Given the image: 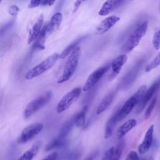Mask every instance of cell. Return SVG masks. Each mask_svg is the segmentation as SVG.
<instances>
[{"instance_id":"obj_27","label":"cell","mask_w":160,"mask_h":160,"mask_svg":"<svg viewBox=\"0 0 160 160\" xmlns=\"http://www.w3.org/2000/svg\"><path fill=\"white\" fill-rule=\"evenodd\" d=\"M152 42L156 50H159L160 49V29L154 33Z\"/></svg>"},{"instance_id":"obj_14","label":"cell","mask_w":160,"mask_h":160,"mask_svg":"<svg viewBox=\"0 0 160 160\" xmlns=\"http://www.w3.org/2000/svg\"><path fill=\"white\" fill-rule=\"evenodd\" d=\"M122 1L119 0H109L106 1L100 8L98 14L101 16H106L117 8L121 3Z\"/></svg>"},{"instance_id":"obj_21","label":"cell","mask_w":160,"mask_h":160,"mask_svg":"<svg viewBox=\"0 0 160 160\" xmlns=\"http://www.w3.org/2000/svg\"><path fill=\"white\" fill-rule=\"evenodd\" d=\"M66 144V141L64 140V138H56L54 139H52L51 141H50L45 147V151L48 152L52 149H56V148H61L63 147Z\"/></svg>"},{"instance_id":"obj_36","label":"cell","mask_w":160,"mask_h":160,"mask_svg":"<svg viewBox=\"0 0 160 160\" xmlns=\"http://www.w3.org/2000/svg\"><path fill=\"white\" fill-rule=\"evenodd\" d=\"M142 160H153V159L150 157L148 158H143V159H142Z\"/></svg>"},{"instance_id":"obj_26","label":"cell","mask_w":160,"mask_h":160,"mask_svg":"<svg viewBox=\"0 0 160 160\" xmlns=\"http://www.w3.org/2000/svg\"><path fill=\"white\" fill-rule=\"evenodd\" d=\"M156 101H157V98L155 97L152 100H151V102H150L149 105L148 106V108L146 109V112H145V114H144V118L145 119H148L150 118L151 115V113L155 107V105H156Z\"/></svg>"},{"instance_id":"obj_19","label":"cell","mask_w":160,"mask_h":160,"mask_svg":"<svg viewBox=\"0 0 160 160\" xmlns=\"http://www.w3.org/2000/svg\"><path fill=\"white\" fill-rule=\"evenodd\" d=\"M114 93H110L108 95L106 96L101 101L100 104H99L97 110H96V114H101V113H102L103 112H104L108 108V107L110 106V104H111L113 98H114Z\"/></svg>"},{"instance_id":"obj_6","label":"cell","mask_w":160,"mask_h":160,"mask_svg":"<svg viewBox=\"0 0 160 160\" xmlns=\"http://www.w3.org/2000/svg\"><path fill=\"white\" fill-rule=\"evenodd\" d=\"M44 126L41 122H34L26 126L18 138L19 144H24L33 139L43 129Z\"/></svg>"},{"instance_id":"obj_7","label":"cell","mask_w":160,"mask_h":160,"mask_svg":"<svg viewBox=\"0 0 160 160\" xmlns=\"http://www.w3.org/2000/svg\"><path fill=\"white\" fill-rule=\"evenodd\" d=\"M81 92V88L76 87L66 93L58 103L56 108V112L58 114H61L66 111L71 106V104L79 98Z\"/></svg>"},{"instance_id":"obj_30","label":"cell","mask_w":160,"mask_h":160,"mask_svg":"<svg viewBox=\"0 0 160 160\" xmlns=\"http://www.w3.org/2000/svg\"><path fill=\"white\" fill-rule=\"evenodd\" d=\"M126 160H139L138 154L134 151H131L127 155Z\"/></svg>"},{"instance_id":"obj_38","label":"cell","mask_w":160,"mask_h":160,"mask_svg":"<svg viewBox=\"0 0 160 160\" xmlns=\"http://www.w3.org/2000/svg\"><path fill=\"white\" fill-rule=\"evenodd\" d=\"M1 1H0V4H1Z\"/></svg>"},{"instance_id":"obj_9","label":"cell","mask_w":160,"mask_h":160,"mask_svg":"<svg viewBox=\"0 0 160 160\" xmlns=\"http://www.w3.org/2000/svg\"><path fill=\"white\" fill-rule=\"evenodd\" d=\"M159 87H160V78L158 79H157L155 82H154V83L151 84L148 90H146L142 99L138 104V108L136 109V113L139 114L142 111V109L146 106V104L152 98V96L156 92V91L159 89Z\"/></svg>"},{"instance_id":"obj_20","label":"cell","mask_w":160,"mask_h":160,"mask_svg":"<svg viewBox=\"0 0 160 160\" xmlns=\"http://www.w3.org/2000/svg\"><path fill=\"white\" fill-rule=\"evenodd\" d=\"M88 107L86 105H84L82 109L77 113L75 116H74V124L78 127V128H82L84 126L85 124V118H86V114L88 111Z\"/></svg>"},{"instance_id":"obj_18","label":"cell","mask_w":160,"mask_h":160,"mask_svg":"<svg viewBox=\"0 0 160 160\" xmlns=\"http://www.w3.org/2000/svg\"><path fill=\"white\" fill-rule=\"evenodd\" d=\"M118 122V112H116L113 116H112L109 119V120L106 122V127H105V132H104L105 139H108L111 136L113 130L114 129V127Z\"/></svg>"},{"instance_id":"obj_29","label":"cell","mask_w":160,"mask_h":160,"mask_svg":"<svg viewBox=\"0 0 160 160\" xmlns=\"http://www.w3.org/2000/svg\"><path fill=\"white\" fill-rule=\"evenodd\" d=\"M114 151V147H111L104 154L102 160H110Z\"/></svg>"},{"instance_id":"obj_5","label":"cell","mask_w":160,"mask_h":160,"mask_svg":"<svg viewBox=\"0 0 160 160\" xmlns=\"http://www.w3.org/2000/svg\"><path fill=\"white\" fill-rule=\"evenodd\" d=\"M52 97L51 91H48L44 94L36 98L28 104L23 112V116L24 119H28L32 116L34 113L41 109L44 105H46Z\"/></svg>"},{"instance_id":"obj_16","label":"cell","mask_w":160,"mask_h":160,"mask_svg":"<svg viewBox=\"0 0 160 160\" xmlns=\"http://www.w3.org/2000/svg\"><path fill=\"white\" fill-rule=\"evenodd\" d=\"M41 143L39 141H36L31 148L25 151L18 160H32L33 158L37 155L41 148Z\"/></svg>"},{"instance_id":"obj_12","label":"cell","mask_w":160,"mask_h":160,"mask_svg":"<svg viewBox=\"0 0 160 160\" xmlns=\"http://www.w3.org/2000/svg\"><path fill=\"white\" fill-rule=\"evenodd\" d=\"M119 20L120 18L117 16H111L105 18L96 28V33L98 34H102L106 33Z\"/></svg>"},{"instance_id":"obj_10","label":"cell","mask_w":160,"mask_h":160,"mask_svg":"<svg viewBox=\"0 0 160 160\" xmlns=\"http://www.w3.org/2000/svg\"><path fill=\"white\" fill-rule=\"evenodd\" d=\"M62 19V14L60 12H56L51 17L49 22L44 26L46 35L48 36L57 31L60 28Z\"/></svg>"},{"instance_id":"obj_8","label":"cell","mask_w":160,"mask_h":160,"mask_svg":"<svg viewBox=\"0 0 160 160\" xmlns=\"http://www.w3.org/2000/svg\"><path fill=\"white\" fill-rule=\"evenodd\" d=\"M109 68V65H105L96 69L92 72H91L84 83V85L82 88L83 91H88L90 90L92 87H94L98 83L99 79L107 72Z\"/></svg>"},{"instance_id":"obj_24","label":"cell","mask_w":160,"mask_h":160,"mask_svg":"<svg viewBox=\"0 0 160 160\" xmlns=\"http://www.w3.org/2000/svg\"><path fill=\"white\" fill-rule=\"evenodd\" d=\"M124 147V141H122L116 146V148H114L113 154L112 155L110 160H120Z\"/></svg>"},{"instance_id":"obj_17","label":"cell","mask_w":160,"mask_h":160,"mask_svg":"<svg viewBox=\"0 0 160 160\" xmlns=\"http://www.w3.org/2000/svg\"><path fill=\"white\" fill-rule=\"evenodd\" d=\"M137 124V121L134 119H130L121 125L117 132V138L120 139L123 138L128 132L132 130Z\"/></svg>"},{"instance_id":"obj_23","label":"cell","mask_w":160,"mask_h":160,"mask_svg":"<svg viewBox=\"0 0 160 160\" xmlns=\"http://www.w3.org/2000/svg\"><path fill=\"white\" fill-rule=\"evenodd\" d=\"M83 39V38H79L72 42H71L70 44H69L62 52L61 54H59V58L61 59H64L66 57L69 56L70 53L77 47L78 46V44L81 41V40Z\"/></svg>"},{"instance_id":"obj_22","label":"cell","mask_w":160,"mask_h":160,"mask_svg":"<svg viewBox=\"0 0 160 160\" xmlns=\"http://www.w3.org/2000/svg\"><path fill=\"white\" fill-rule=\"evenodd\" d=\"M74 124V118L73 116L71 119H70L68 121H67L65 124H64V125L61 127L58 137L61 138H64L71 132V131L73 128Z\"/></svg>"},{"instance_id":"obj_31","label":"cell","mask_w":160,"mask_h":160,"mask_svg":"<svg viewBox=\"0 0 160 160\" xmlns=\"http://www.w3.org/2000/svg\"><path fill=\"white\" fill-rule=\"evenodd\" d=\"M41 0H32L28 4V8H34L40 6Z\"/></svg>"},{"instance_id":"obj_2","label":"cell","mask_w":160,"mask_h":160,"mask_svg":"<svg viewBox=\"0 0 160 160\" xmlns=\"http://www.w3.org/2000/svg\"><path fill=\"white\" fill-rule=\"evenodd\" d=\"M59 58V54L54 53L44 59L40 63L29 70L25 74L24 78L26 80L32 79L36 78L49 69H51L56 64Z\"/></svg>"},{"instance_id":"obj_28","label":"cell","mask_w":160,"mask_h":160,"mask_svg":"<svg viewBox=\"0 0 160 160\" xmlns=\"http://www.w3.org/2000/svg\"><path fill=\"white\" fill-rule=\"evenodd\" d=\"M19 11H20V9H19V7L17 6L16 5H12L10 7H9V8H8L9 14L12 17H16L18 15Z\"/></svg>"},{"instance_id":"obj_37","label":"cell","mask_w":160,"mask_h":160,"mask_svg":"<svg viewBox=\"0 0 160 160\" xmlns=\"http://www.w3.org/2000/svg\"><path fill=\"white\" fill-rule=\"evenodd\" d=\"M86 160H93V158H92V157H89V158H87Z\"/></svg>"},{"instance_id":"obj_4","label":"cell","mask_w":160,"mask_h":160,"mask_svg":"<svg viewBox=\"0 0 160 160\" xmlns=\"http://www.w3.org/2000/svg\"><path fill=\"white\" fill-rule=\"evenodd\" d=\"M148 22L144 21L140 23L131 34L127 41L126 42L123 49L125 52H130L133 50L139 44L141 38L145 35Z\"/></svg>"},{"instance_id":"obj_32","label":"cell","mask_w":160,"mask_h":160,"mask_svg":"<svg viewBox=\"0 0 160 160\" xmlns=\"http://www.w3.org/2000/svg\"><path fill=\"white\" fill-rule=\"evenodd\" d=\"M58 158V154L56 152H52L47 156H46L44 158H43L42 160H57Z\"/></svg>"},{"instance_id":"obj_15","label":"cell","mask_w":160,"mask_h":160,"mask_svg":"<svg viewBox=\"0 0 160 160\" xmlns=\"http://www.w3.org/2000/svg\"><path fill=\"white\" fill-rule=\"evenodd\" d=\"M128 59V56L126 54H120L115 58L111 63V69L113 75L115 77L121 71L122 67L125 64Z\"/></svg>"},{"instance_id":"obj_13","label":"cell","mask_w":160,"mask_h":160,"mask_svg":"<svg viewBox=\"0 0 160 160\" xmlns=\"http://www.w3.org/2000/svg\"><path fill=\"white\" fill-rule=\"evenodd\" d=\"M153 133H154V125L152 124L148 129L143 141L138 147V151L141 154L146 153L151 148L152 139H153Z\"/></svg>"},{"instance_id":"obj_33","label":"cell","mask_w":160,"mask_h":160,"mask_svg":"<svg viewBox=\"0 0 160 160\" xmlns=\"http://www.w3.org/2000/svg\"><path fill=\"white\" fill-rule=\"evenodd\" d=\"M54 2L55 1H52V0H41L40 6H52L54 3Z\"/></svg>"},{"instance_id":"obj_11","label":"cell","mask_w":160,"mask_h":160,"mask_svg":"<svg viewBox=\"0 0 160 160\" xmlns=\"http://www.w3.org/2000/svg\"><path fill=\"white\" fill-rule=\"evenodd\" d=\"M44 22V16L42 14H41L31 28L29 31L28 38V44H31L33 43L38 38L41 32L42 29V25Z\"/></svg>"},{"instance_id":"obj_34","label":"cell","mask_w":160,"mask_h":160,"mask_svg":"<svg viewBox=\"0 0 160 160\" xmlns=\"http://www.w3.org/2000/svg\"><path fill=\"white\" fill-rule=\"evenodd\" d=\"M12 23H13V21H10V22H8L6 24H5V25L2 28V29L0 30V34L4 33V31H6L8 29H9V27H11V26L12 24Z\"/></svg>"},{"instance_id":"obj_25","label":"cell","mask_w":160,"mask_h":160,"mask_svg":"<svg viewBox=\"0 0 160 160\" xmlns=\"http://www.w3.org/2000/svg\"><path fill=\"white\" fill-rule=\"evenodd\" d=\"M160 65V52L146 66L145 68V72H148L152 69L156 68Z\"/></svg>"},{"instance_id":"obj_35","label":"cell","mask_w":160,"mask_h":160,"mask_svg":"<svg viewBox=\"0 0 160 160\" xmlns=\"http://www.w3.org/2000/svg\"><path fill=\"white\" fill-rule=\"evenodd\" d=\"M82 1H76L74 3V9H73V12H76L77 11V10L78 9V8H79L81 4Z\"/></svg>"},{"instance_id":"obj_1","label":"cell","mask_w":160,"mask_h":160,"mask_svg":"<svg viewBox=\"0 0 160 160\" xmlns=\"http://www.w3.org/2000/svg\"><path fill=\"white\" fill-rule=\"evenodd\" d=\"M81 56V48L77 46L69 55L61 76L58 78V84H61L68 81L74 74L78 65Z\"/></svg>"},{"instance_id":"obj_3","label":"cell","mask_w":160,"mask_h":160,"mask_svg":"<svg viewBox=\"0 0 160 160\" xmlns=\"http://www.w3.org/2000/svg\"><path fill=\"white\" fill-rule=\"evenodd\" d=\"M146 90V86L142 85L138 90L124 102L121 109L118 112V121L125 118L131 112L135 106L139 104L142 99Z\"/></svg>"}]
</instances>
